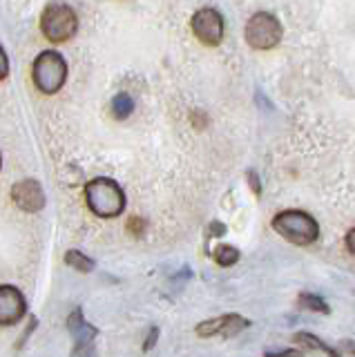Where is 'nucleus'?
I'll list each match as a JSON object with an SVG mask.
<instances>
[{"mask_svg": "<svg viewBox=\"0 0 355 357\" xmlns=\"http://www.w3.org/2000/svg\"><path fill=\"white\" fill-rule=\"evenodd\" d=\"M273 230L295 245H310L319 237V226L315 217L304 210H284L273 219Z\"/></svg>", "mask_w": 355, "mask_h": 357, "instance_id": "nucleus-2", "label": "nucleus"}, {"mask_svg": "<svg viewBox=\"0 0 355 357\" xmlns=\"http://www.w3.org/2000/svg\"><path fill=\"white\" fill-rule=\"evenodd\" d=\"M250 326V319L241 315H221L215 319H206L197 324V335L199 337H213V335H221V337H235L237 333Z\"/></svg>", "mask_w": 355, "mask_h": 357, "instance_id": "nucleus-7", "label": "nucleus"}, {"mask_svg": "<svg viewBox=\"0 0 355 357\" xmlns=\"http://www.w3.org/2000/svg\"><path fill=\"white\" fill-rule=\"evenodd\" d=\"M213 259L219 266L230 268V266H235L239 261V250L235 248V245H217V248L213 250Z\"/></svg>", "mask_w": 355, "mask_h": 357, "instance_id": "nucleus-14", "label": "nucleus"}, {"mask_svg": "<svg viewBox=\"0 0 355 357\" xmlns=\"http://www.w3.org/2000/svg\"><path fill=\"white\" fill-rule=\"evenodd\" d=\"M68 328L74 333V337H76V351H79L83 344H92V340L96 337V328L90 326V324L83 319L81 308H76L68 317Z\"/></svg>", "mask_w": 355, "mask_h": 357, "instance_id": "nucleus-10", "label": "nucleus"}, {"mask_svg": "<svg viewBox=\"0 0 355 357\" xmlns=\"http://www.w3.org/2000/svg\"><path fill=\"white\" fill-rule=\"evenodd\" d=\"M132 112H135V98H132L130 94H126V92L116 94L114 100H112V114H114V119L123 121V119H128L132 114Z\"/></svg>", "mask_w": 355, "mask_h": 357, "instance_id": "nucleus-13", "label": "nucleus"}, {"mask_svg": "<svg viewBox=\"0 0 355 357\" xmlns=\"http://www.w3.org/2000/svg\"><path fill=\"white\" fill-rule=\"evenodd\" d=\"M31 78L43 94H56L68 81V63L59 52H40L31 67Z\"/></svg>", "mask_w": 355, "mask_h": 357, "instance_id": "nucleus-3", "label": "nucleus"}, {"mask_svg": "<svg viewBox=\"0 0 355 357\" xmlns=\"http://www.w3.org/2000/svg\"><path fill=\"white\" fill-rule=\"evenodd\" d=\"M65 264H68L70 268H74V271H79V273H92L96 268V261L90 259L87 255H83L81 250L65 252Z\"/></svg>", "mask_w": 355, "mask_h": 357, "instance_id": "nucleus-12", "label": "nucleus"}, {"mask_svg": "<svg viewBox=\"0 0 355 357\" xmlns=\"http://www.w3.org/2000/svg\"><path fill=\"white\" fill-rule=\"evenodd\" d=\"M40 31L52 43H65L74 38L76 31H79V16L68 5L52 3L40 16Z\"/></svg>", "mask_w": 355, "mask_h": 357, "instance_id": "nucleus-4", "label": "nucleus"}, {"mask_svg": "<svg viewBox=\"0 0 355 357\" xmlns=\"http://www.w3.org/2000/svg\"><path fill=\"white\" fill-rule=\"evenodd\" d=\"M85 201L96 217L112 219L126 210V192L116 181L107 176H96L85 185Z\"/></svg>", "mask_w": 355, "mask_h": 357, "instance_id": "nucleus-1", "label": "nucleus"}, {"mask_svg": "<svg viewBox=\"0 0 355 357\" xmlns=\"http://www.w3.org/2000/svg\"><path fill=\"white\" fill-rule=\"evenodd\" d=\"M347 248L355 255V228L349 230V234H347Z\"/></svg>", "mask_w": 355, "mask_h": 357, "instance_id": "nucleus-21", "label": "nucleus"}, {"mask_svg": "<svg viewBox=\"0 0 355 357\" xmlns=\"http://www.w3.org/2000/svg\"><path fill=\"white\" fill-rule=\"evenodd\" d=\"M130 232H135V234H141L143 232V221L139 217H135L130 221Z\"/></svg>", "mask_w": 355, "mask_h": 357, "instance_id": "nucleus-20", "label": "nucleus"}, {"mask_svg": "<svg viewBox=\"0 0 355 357\" xmlns=\"http://www.w3.org/2000/svg\"><path fill=\"white\" fill-rule=\"evenodd\" d=\"M246 176H248V183H250V185H252V190H255V195H259V192H262V185H259V176H257V172L250 170Z\"/></svg>", "mask_w": 355, "mask_h": 357, "instance_id": "nucleus-16", "label": "nucleus"}, {"mask_svg": "<svg viewBox=\"0 0 355 357\" xmlns=\"http://www.w3.org/2000/svg\"><path fill=\"white\" fill-rule=\"evenodd\" d=\"M284 36V27L277 16L269 14V11H257L252 14L246 22V29H243V38L250 45L252 50H273L280 45Z\"/></svg>", "mask_w": 355, "mask_h": 357, "instance_id": "nucleus-5", "label": "nucleus"}, {"mask_svg": "<svg viewBox=\"0 0 355 357\" xmlns=\"http://www.w3.org/2000/svg\"><path fill=\"white\" fill-rule=\"evenodd\" d=\"M299 304H302L304 308H308V310H315V312H322V315H328L331 312V308H328V304L322 297H317V295H310V293H304V295H299Z\"/></svg>", "mask_w": 355, "mask_h": 357, "instance_id": "nucleus-15", "label": "nucleus"}, {"mask_svg": "<svg viewBox=\"0 0 355 357\" xmlns=\"http://www.w3.org/2000/svg\"><path fill=\"white\" fill-rule=\"evenodd\" d=\"M295 344L302 346V351H317V353H324V355H338V349H328V346L317 340L315 335H310V333H297L295 337H293Z\"/></svg>", "mask_w": 355, "mask_h": 357, "instance_id": "nucleus-11", "label": "nucleus"}, {"mask_svg": "<svg viewBox=\"0 0 355 357\" xmlns=\"http://www.w3.org/2000/svg\"><path fill=\"white\" fill-rule=\"evenodd\" d=\"M14 204L25 212H40L45 208V192L36 178H23L12 188Z\"/></svg>", "mask_w": 355, "mask_h": 357, "instance_id": "nucleus-9", "label": "nucleus"}, {"mask_svg": "<svg viewBox=\"0 0 355 357\" xmlns=\"http://www.w3.org/2000/svg\"><path fill=\"white\" fill-rule=\"evenodd\" d=\"M0 63H3V72H0V78L5 81V78L9 76V61H7V52L5 50L0 52Z\"/></svg>", "mask_w": 355, "mask_h": 357, "instance_id": "nucleus-19", "label": "nucleus"}, {"mask_svg": "<svg viewBox=\"0 0 355 357\" xmlns=\"http://www.w3.org/2000/svg\"><path fill=\"white\" fill-rule=\"evenodd\" d=\"M25 310H27V301L16 286L9 284L0 286V324L3 326H12V324L20 321Z\"/></svg>", "mask_w": 355, "mask_h": 357, "instance_id": "nucleus-8", "label": "nucleus"}, {"mask_svg": "<svg viewBox=\"0 0 355 357\" xmlns=\"http://www.w3.org/2000/svg\"><path fill=\"white\" fill-rule=\"evenodd\" d=\"M192 33L202 40L208 47H217V45L224 40V18L217 9L204 7L199 9L197 14L192 16Z\"/></svg>", "mask_w": 355, "mask_h": 357, "instance_id": "nucleus-6", "label": "nucleus"}, {"mask_svg": "<svg viewBox=\"0 0 355 357\" xmlns=\"http://www.w3.org/2000/svg\"><path fill=\"white\" fill-rule=\"evenodd\" d=\"M157 337H159V328H157V326H152V328H150V335H148V340H146V346H143V351H150L152 346H154V342H157Z\"/></svg>", "mask_w": 355, "mask_h": 357, "instance_id": "nucleus-17", "label": "nucleus"}, {"mask_svg": "<svg viewBox=\"0 0 355 357\" xmlns=\"http://www.w3.org/2000/svg\"><path fill=\"white\" fill-rule=\"evenodd\" d=\"M338 353H344V355H355V342L353 340H344L342 346L338 349Z\"/></svg>", "mask_w": 355, "mask_h": 357, "instance_id": "nucleus-18", "label": "nucleus"}]
</instances>
